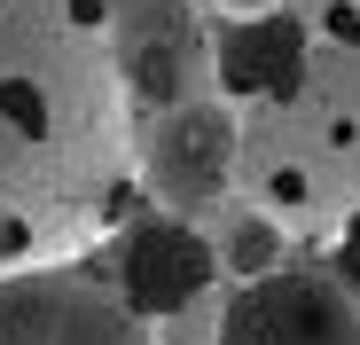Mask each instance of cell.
<instances>
[{
	"instance_id": "6da1fadb",
	"label": "cell",
	"mask_w": 360,
	"mask_h": 345,
	"mask_svg": "<svg viewBox=\"0 0 360 345\" xmlns=\"http://www.w3.org/2000/svg\"><path fill=\"white\" fill-rule=\"evenodd\" d=\"M110 0H0V275L63 267L134 189V102L102 47Z\"/></svg>"
},
{
	"instance_id": "7a4b0ae2",
	"label": "cell",
	"mask_w": 360,
	"mask_h": 345,
	"mask_svg": "<svg viewBox=\"0 0 360 345\" xmlns=\"http://www.w3.org/2000/svg\"><path fill=\"white\" fill-rule=\"evenodd\" d=\"M274 110L306 165L337 189V204L360 212V0H314L297 79Z\"/></svg>"
},
{
	"instance_id": "3957f363",
	"label": "cell",
	"mask_w": 360,
	"mask_h": 345,
	"mask_svg": "<svg viewBox=\"0 0 360 345\" xmlns=\"http://www.w3.org/2000/svg\"><path fill=\"white\" fill-rule=\"evenodd\" d=\"M235 142H243V110L227 94L165 102L134 126V181L157 212H212L235 196Z\"/></svg>"
},
{
	"instance_id": "277c9868",
	"label": "cell",
	"mask_w": 360,
	"mask_h": 345,
	"mask_svg": "<svg viewBox=\"0 0 360 345\" xmlns=\"http://www.w3.org/2000/svg\"><path fill=\"white\" fill-rule=\"evenodd\" d=\"M102 47L117 63V87H126L134 118L165 102L212 94V24L204 0H110L102 8Z\"/></svg>"
},
{
	"instance_id": "5b68a950",
	"label": "cell",
	"mask_w": 360,
	"mask_h": 345,
	"mask_svg": "<svg viewBox=\"0 0 360 345\" xmlns=\"http://www.w3.org/2000/svg\"><path fill=\"white\" fill-rule=\"evenodd\" d=\"M0 345H149V322L102 275H79L63 259L0 275Z\"/></svg>"
},
{
	"instance_id": "8992f818",
	"label": "cell",
	"mask_w": 360,
	"mask_h": 345,
	"mask_svg": "<svg viewBox=\"0 0 360 345\" xmlns=\"http://www.w3.org/2000/svg\"><path fill=\"white\" fill-rule=\"evenodd\" d=\"M219 345H360V299L329 267H274L219 299Z\"/></svg>"
},
{
	"instance_id": "52a82bcc",
	"label": "cell",
	"mask_w": 360,
	"mask_h": 345,
	"mask_svg": "<svg viewBox=\"0 0 360 345\" xmlns=\"http://www.w3.org/2000/svg\"><path fill=\"white\" fill-rule=\"evenodd\" d=\"M235 196L259 204L274 227H290V236H329V227L345 220L337 189L306 165V149L290 142V126H282L274 102H251V110H243V142H235Z\"/></svg>"
},
{
	"instance_id": "ba28073f",
	"label": "cell",
	"mask_w": 360,
	"mask_h": 345,
	"mask_svg": "<svg viewBox=\"0 0 360 345\" xmlns=\"http://www.w3.org/2000/svg\"><path fill=\"white\" fill-rule=\"evenodd\" d=\"M117 299H126L141 322L188 306L204 291H219V259H212V236L188 220V212H149L117 236Z\"/></svg>"
},
{
	"instance_id": "9c48e42d",
	"label": "cell",
	"mask_w": 360,
	"mask_h": 345,
	"mask_svg": "<svg viewBox=\"0 0 360 345\" xmlns=\"http://www.w3.org/2000/svg\"><path fill=\"white\" fill-rule=\"evenodd\" d=\"M297 47H306V16H290V8L212 32V94H227L235 110L282 102L290 79H297Z\"/></svg>"
},
{
	"instance_id": "30bf717a",
	"label": "cell",
	"mask_w": 360,
	"mask_h": 345,
	"mask_svg": "<svg viewBox=\"0 0 360 345\" xmlns=\"http://www.w3.org/2000/svg\"><path fill=\"white\" fill-rule=\"evenodd\" d=\"M204 236H212V259H219V282H259V275H274V267H290V227H274L259 204H243V196H235L212 227H204Z\"/></svg>"
},
{
	"instance_id": "8fae6325",
	"label": "cell",
	"mask_w": 360,
	"mask_h": 345,
	"mask_svg": "<svg viewBox=\"0 0 360 345\" xmlns=\"http://www.w3.org/2000/svg\"><path fill=\"white\" fill-rule=\"evenodd\" d=\"M149 345H219V291L157 314V322H149Z\"/></svg>"
},
{
	"instance_id": "7c38bea8",
	"label": "cell",
	"mask_w": 360,
	"mask_h": 345,
	"mask_svg": "<svg viewBox=\"0 0 360 345\" xmlns=\"http://www.w3.org/2000/svg\"><path fill=\"white\" fill-rule=\"evenodd\" d=\"M321 244H329V275H337L345 291L360 299V212H345V220L329 227V236H321Z\"/></svg>"
},
{
	"instance_id": "4fadbf2b",
	"label": "cell",
	"mask_w": 360,
	"mask_h": 345,
	"mask_svg": "<svg viewBox=\"0 0 360 345\" xmlns=\"http://www.w3.org/2000/svg\"><path fill=\"white\" fill-rule=\"evenodd\" d=\"M212 16H227V24H243V16H274V8H290V0H204Z\"/></svg>"
}]
</instances>
